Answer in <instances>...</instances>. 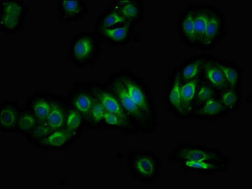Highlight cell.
Instances as JSON below:
<instances>
[{
    "instance_id": "obj_1",
    "label": "cell",
    "mask_w": 252,
    "mask_h": 189,
    "mask_svg": "<svg viewBox=\"0 0 252 189\" xmlns=\"http://www.w3.org/2000/svg\"><path fill=\"white\" fill-rule=\"evenodd\" d=\"M114 72L123 83L132 102L159 126L160 117L156 101L152 90L145 79L129 67H120Z\"/></svg>"
},
{
    "instance_id": "obj_2",
    "label": "cell",
    "mask_w": 252,
    "mask_h": 189,
    "mask_svg": "<svg viewBox=\"0 0 252 189\" xmlns=\"http://www.w3.org/2000/svg\"><path fill=\"white\" fill-rule=\"evenodd\" d=\"M102 51V42L93 31H81L69 40L67 59L76 68L85 70L95 66Z\"/></svg>"
},
{
    "instance_id": "obj_3",
    "label": "cell",
    "mask_w": 252,
    "mask_h": 189,
    "mask_svg": "<svg viewBox=\"0 0 252 189\" xmlns=\"http://www.w3.org/2000/svg\"><path fill=\"white\" fill-rule=\"evenodd\" d=\"M126 160L128 172L135 181L145 185H154L160 179L163 161L154 151H128Z\"/></svg>"
},
{
    "instance_id": "obj_4",
    "label": "cell",
    "mask_w": 252,
    "mask_h": 189,
    "mask_svg": "<svg viewBox=\"0 0 252 189\" xmlns=\"http://www.w3.org/2000/svg\"><path fill=\"white\" fill-rule=\"evenodd\" d=\"M106 82L118 96L128 118L136 126L139 134L152 135L156 133L159 126L154 123L138 105L132 102L123 83L114 71L109 73Z\"/></svg>"
},
{
    "instance_id": "obj_5",
    "label": "cell",
    "mask_w": 252,
    "mask_h": 189,
    "mask_svg": "<svg viewBox=\"0 0 252 189\" xmlns=\"http://www.w3.org/2000/svg\"><path fill=\"white\" fill-rule=\"evenodd\" d=\"M229 157L219 148L201 144L181 141L170 150L166 159L173 164L184 161L228 158Z\"/></svg>"
},
{
    "instance_id": "obj_6",
    "label": "cell",
    "mask_w": 252,
    "mask_h": 189,
    "mask_svg": "<svg viewBox=\"0 0 252 189\" xmlns=\"http://www.w3.org/2000/svg\"><path fill=\"white\" fill-rule=\"evenodd\" d=\"M29 6L22 0L0 1V32L7 35H15L23 29L28 17Z\"/></svg>"
},
{
    "instance_id": "obj_7",
    "label": "cell",
    "mask_w": 252,
    "mask_h": 189,
    "mask_svg": "<svg viewBox=\"0 0 252 189\" xmlns=\"http://www.w3.org/2000/svg\"><path fill=\"white\" fill-rule=\"evenodd\" d=\"M228 20L222 9L214 6L205 32L201 51H213L223 43L228 36Z\"/></svg>"
},
{
    "instance_id": "obj_8",
    "label": "cell",
    "mask_w": 252,
    "mask_h": 189,
    "mask_svg": "<svg viewBox=\"0 0 252 189\" xmlns=\"http://www.w3.org/2000/svg\"><path fill=\"white\" fill-rule=\"evenodd\" d=\"M180 171L189 176L212 177L226 175L230 172L232 159H207L197 161H184L178 163Z\"/></svg>"
},
{
    "instance_id": "obj_9",
    "label": "cell",
    "mask_w": 252,
    "mask_h": 189,
    "mask_svg": "<svg viewBox=\"0 0 252 189\" xmlns=\"http://www.w3.org/2000/svg\"><path fill=\"white\" fill-rule=\"evenodd\" d=\"M87 83L94 98L102 104L106 112L130 121L119 102L118 96L107 82L92 80L87 81Z\"/></svg>"
},
{
    "instance_id": "obj_10",
    "label": "cell",
    "mask_w": 252,
    "mask_h": 189,
    "mask_svg": "<svg viewBox=\"0 0 252 189\" xmlns=\"http://www.w3.org/2000/svg\"><path fill=\"white\" fill-rule=\"evenodd\" d=\"M181 79L177 66L173 67L166 79L162 100L164 106L175 118L182 121L181 105Z\"/></svg>"
},
{
    "instance_id": "obj_11",
    "label": "cell",
    "mask_w": 252,
    "mask_h": 189,
    "mask_svg": "<svg viewBox=\"0 0 252 189\" xmlns=\"http://www.w3.org/2000/svg\"><path fill=\"white\" fill-rule=\"evenodd\" d=\"M66 97L68 104L79 110L84 116L86 121L94 101L87 81L74 82L67 92Z\"/></svg>"
},
{
    "instance_id": "obj_12",
    "label": "cell",
    "mask_w": 252,
    "mask_h": 189,
    "mask_svg": "<svg viewBox=\"0 0 252 189\" xmlns=\"http://www.w3.org/2000/svg\"><path fill=\"white\" fill-rule=\"evenodd\" d=\"M58 20L61 23H77L84 19L91 8L83 0H60L56 4Z\"/></svg>"
},
{
    "instance_id": "obj_13",
    "label": "cell",
    "mask_w": 252,
    "mask_h": 189,
    "mask_svg": "<svg viewBox=\"0 0 252 189\" xmlns=\"http://www.w3.org/2000/svg\"><path fill=\"white\" fill-rule=\"evenodd\" d=\"M136 27L130 23L110 29L93 30L96 37L104 43L112 47L127 46L133 40Z\"/></svg>"
},
{
    "instance_id": "obj_14",
    "label": "cell",
    "mask_w": 252,
    "mask_h": 189,
    "mask_svg": "<svg viewBox=\"0 0 252 189\" xmlns=\"http://www.w3.org/2000/svg\"><path fill=\"white\" fill-rule=\"evenodd\" d=\"M194 3L187 4L175 20V30L178 39L186 46L195 49L194 28H193Z\"/></svg>"
},
{
    "instance_id": "obj_15",
    "label": "cell",
    "mask_w": 252,
    "mask_h": 189,
    "mask_svg": "<svg viewBox=\"0 0 252 189\" xmlns=\"http://www.w3.org/2000/svg\"><path fill=\"white\" fill-rule=\"evenodd\" d=\"M54 93L47 91H39L29 94L24 107L35 116L39 122H46L53 103Z\"/></svg>"
},
{
    "instance_id": "obj_16",
    "label": "cell",
    "mask_w": 252,
    "mask_h": 189,
    "mask_svg": "<svg viewBox=\"0 0 252 189\" xmlns=\"http://www.w3.org/2000/svg\"><path fill=\"white\" fill-rule=\"evenodd\" d=\"M109 4L118 10L127 22L135 27L145 21L146 4L143 0H114Z\"/></svg>"
},
{
    "instance_id": "obj_17",
    "label": "cell",
    "mask_w": 252,
    "mask_h": 189,
    "mask_svg": "<svg viewBox=\"0 0 252 189\" xmlns=\"http://www.w3.org/2000/svg\"><path fill=\"white\" fill-rule=\"evenodd\" d=\"M77 141L64 128L53 130L50 134L34 146L42 152L65 151Z\"/></svg>"
},
{
    "instance_id": "obj_18",
    "label": "cell",
    "mask_w": 252,
    "mask_h": 189,
    "mask_svg": "<svg viewBox=\"0 0 252 189\" xmlns=\"http://www.w3.org/2000/svg\"><path fill=\"white\" fill-rule=\"evenodd\" d=\"M19 101L5 99L0 103V130L2 133H15L18 119L22 109Z\"/></svg>"
},
{
    "instance_id": "obj_19",
    "label": "cell",
    "mask_w": 252,
    "mask_h": 189,
    "mask_svg": "<svg viewBox=\"0 0 252 189\" xmlns=\"http://www.w3.org/2000/svg\"><path fill=\"white\" fill-rule=\"evenodd\" d=\"M214 5L206 3H194L193 28H194L195 49L201 51L205 32Z\"/></svg>"
},
{
    "instance_id": "obj_20",
    "label": "cell",
    "mask_w": 252,
    "mask_h": 189,
    "mask_svg": "<svg viewBox=\"0 0 252 189\" xmlns=\"http://www.w3.org/2000/svg\"><path fill=\"white\" fill-rule=\"evenodd\" d=\"M217 57L208 53L200 77L220 92L228 89L229 85L218 66Z\"/></svg>"
},
{
    "instance_id": "obj_21",
    "label": "cell",
    "mask_w": 252,
    "mask_h": 189,
    "mask_svg": "<svg viewBox=\"0 0 252 189\" xmlns=\"http://www.w3.org/2000/svg\"><path fill=\"white\" fill-rule=\"evenodd\" d=\"M229 116L218 95L207 101L195 110L193 114L192 120L213 122L222 120Z\"/></svg>"
},
{
    "instance_id": "obj_22",
    "label": "cell",
    "mask_w": 252,
    "mask_h": 189,
    "mask_svg": "<svg viewBox=\"0 0 252 189\" xmlns=\"http://www.w3.org/2000/svg\"><path fill=\"white\" fill-rule=\"evenodd\" d=\"M217 63L229 87L244 89L245 71L239 63L218 56Z\"/></svg>"
},
{
    "instance_id": "obj_23",
    "label": "cell",
    "mask_w": 252,
    "mask_h": 189,
    "mask_svg": "<svg viewBox=\"0 0 252 189\" xmlns=\"http://www.w3.org/2000/svg\"><path fill=\"white\" fill-rule=\"evenodd\" d=\"M68 103L63 94L54 93L53 103L46 122L53 130L64 128Z\"/></svg>"
},
{
    "instance_id": "obj_24",
    "label": "cell",
    "mask_w": 252,
    "mask_h": 189,
    "mask_svg": "<svg viewBox=\"0 0 252 189\" xmlns=\"http://www.w3.org/2000/svg\"><path fill=\"white\" fill-rule=\"evenodd\" d=\"M208 53L199 54L183 61L177 65L182 82H189L200 77Z\"/></svg>"
},
{
    "instance_id": "obj_25",
    "label": "cell",
    "mask_w": 252,
    "mask_h": 189,
    "mask_svg": "<svg viewBox=\"0 0 252 189\" xmlns=\"http://www.w3.org/2000/svg\"><path fill=\"white\" fill-rule=\"evenodd\" d=\"M200 80H201V77L189 81V82H182L181 105L182 121L192 120L193 103Z\"/></svg>"
},
{
    "instance_id": "obj_26",
    "label": "cell",
    "mask_w": 252,
    "mask_h": 189,
    "mask_svg": "<svg viewBox=\"0 0 252 189\" xmlns=\"http://www.w3.org/2000/svg\"><path fill=\"white\" fill-rule=\"evenodd\" d=\"M103 129L120 132L126 136H137L138 129L131 121L124 119L118 115L105 112L103 123Z\"/></svg>"
},
{
    "instance_id": "obj_27",
    "label": "cell",
    "mask_w": 252,
    "mask_h": 189,
    "mask_svg": "<svg viewBox=\"0 0 252 189\" xmlns=\"http://www.w3.org/2000/svg\"><path fill=\"white\" fill-rule=\"evenodd\" d=\"M129 23L116 8L108 5L94 20L93 30L110 29Z\"/></svg>"
},
{
    "instance_id": "obj_28",
    "label": "cell",
    "mask_w": 252,
    "mask_h": 189,
    "mask_svg": "<svg viewBox=\"0 0 252 189\" xmlns=\"http://www.w3.org/2000/svg\"><path fill=\"white\" fill-rule=\"evenodd\" d=\"M218 96L229 115L237 114L244 103L243 89L229 87L220 92Z\"/></svg>"
},
{
    "instance_id": "obj_29",
    "label": "cell",
    "mask_w": 252,
    "mask_h": 189,
    "mask_svg": "<svg viewBox=\"0 0 252 189\" xmlns=\"http://www.w3.org/2000/svg\"><path fill=\"white\" fill-rule=\"evenodd\" d=\"M64 128L76 140L82 136L85 130V118L79 110L68 104Z\"/></svg>"
},
{
    "instance_id": "obj_30",
    "label": "cell",
    "mask_w": 252,
    "mask_h": 189,
    "mask_svg": "<svg viewBox=\"0 0 252 189\" xmlns=\"http://www.w3.org/2000/svg\"><path fill=\"white\" fill-rule=\"evenodd\" d=\"M38 122L39 121L34 115L24 106L18 119L15 133L24 139L33 129Z\"/></svg>"
},
{
    "instance_id": "obj_31",
    "label": "cell",
    "mask_w": 252,
    "mask_h": 189,
    "mask_svg": "<svg viewBox=\"0 0 252 189\" xmlns=\"http://www.w3.org/2000/svg\"><path fill=\"white\" fill-rule=\"evenodd\" d=\"M106 110L102 104L94 98L89 116L85 121V130H99L103 129V123Z\"/></svg>"
},
{
    "instance_id": "obj_32",
    "label": "cell",
    "mask_w": 252,
    "mask_h": 189,
    "mask_svg": "<svg viewBox=\"0 0 252 189\" xmlns=\"http://www.w3.org/2000/svg\"><path fill=\"white\" fill-rule=\"evenodd\" d=\"M219 94V92L203 80H200L193 103L192 116L195 110L211 98Z\"/></svg>"
},
{
    "instance_id": "obj_33",
    "label": "cell",
    "mask_w": 252,
    "mask_h": 189,
    "mask_svg": "<svg viewBox=\"0 0 252 189\" xmlns=\"http://www.w3.org/2000/svg\"><path fill=\"white\" fill-rule=\"evenodd\" d=\"M53 130L46 122H38L33 129L24 139L29 145L34 147L37 144L50 134Z\"/></svg>"
},
{
    "instance_id": "obj_34",
    "label": "cell",
    "mask_w": 252,
    "mask_h": 189,
    "mask_svg": "<svg viewBox=\"0 0 252 189\" xmlns=\"http://www.w3.org/2000/svg\"><path fill=\"white\" fill-rule=\"evenodd\" d=\"M244 102L246 103L247 105H251L252 103V94H247L246 95L244 94Z\"/></svg>"
}]
</instances>
